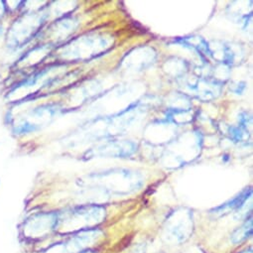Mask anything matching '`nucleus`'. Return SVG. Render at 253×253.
<instances>
[{
	"label": "nucleus",
	"mask_w": 253,
	"mask_h": 253,
	"mask_svg": "<svg viewBox=\"0 0 253 253\" xmlns=\"http://www.w3.org/2000/svg\"><path fill=\"white\" fill-rule=\"evenodd\" d=\"M252 233V222L249 220L243 226L235 230L231 235V241L233 243H241L242 241L246 240Z\"/></svg>",
	"instance_id": "nucleus-1"
},
{
	"label": "nucleus",
	"mask_w": 253,
	"mask_h": 253,
	"mask_svg": "<svg viewBox=\"0 0 253 253\" xmlns=\"http://www.w3.org/2000/svg\"><path fill=\"white\" fill-rule=\"evenodd\" d=\"M78 253H96V252H95V251H93V250H91V249L86 248V249L82 250V251H80V252H78Z\"/></svg>",
	"instance_id": "nucleus-2"
},
{
	"label": "nucleus",
	"mask_w": 253,
	"mask_h": 253,
	"mask_svg": "<svg viewBox=\"0 0 253 253\" xmlns=\"http://www.w3.org/2000/svg\"><path fill=\"white\" fill-rule=\"evenodd\" d=\"M240 253H252V250H251V249H249V250H245V251H242V252H240Z\"/></svg>",
	"instance_id": "nucleus-3"
},
{
	"label": "nucleus",
	"mask_w": 253,
	"mask_h": 253,
	"mask_svg": "<svg viewBox=\"0 0 253 253\" xmlns=\"http://www.w3.org/2000/svg\"><path fill=\"white\" fill-rule=\"evenodd\" d=\"M0 184H1V182H0Z\"/></svg>",
	"instance_id": "nucleus-4"
}]
</instances>
